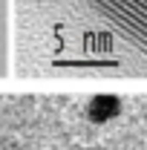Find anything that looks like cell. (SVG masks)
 Wrapping results in <instances>:
<instances>
[{
    "label": "cell",
    "mask_w": 147,
    "mask_h": 150,
    "mask_svg": "<svg viewBox=\"0 0 147 150\" xmlns=\"http://www.w3.org/2000/svg\"><path fill=\"white\" fill-rule=\"evenodd\" d=\"M124 110V101L112 93H101V95H92L87 101V118L92 124H110L112 118H118Z\"/></svg>",
    "instance_id": "1"
}]
</instances>
